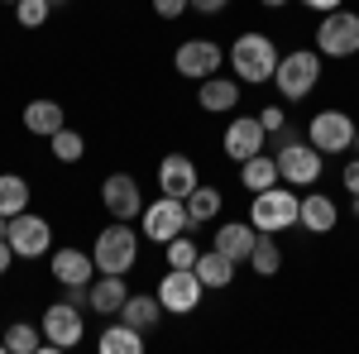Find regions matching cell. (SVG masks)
<instances>
[{
	"instance_id": "obj_28",
	"label": "cell",
	"mask_w": 359,
	"mask_h": 354,
	"mask_svg": "<svg viewBox=\"0 0 359 354\" xmlns=\"http://www.w3.org/2000/svg\"><path fill=\"white\" fill-rule=\"evenodd\" d=\"M0 340H5V350H10V354H39V350H48V345H43V326H34V321H10Z\"/></svg>"
},
{
	"instance_id": "obj_18",
	"label": "cell",
	"mask_w": 359,
	"mask_h": 354,
	"mask_svg": "<svg viewBox=\"0 0 359 354\" xmlns=\"http://www.w3.org/2000/svg\"><path fill=\"white\" fill-rule=\"evenodd\" d=\"M297 225H302L306 235H331L335 225H340V206H335L326 191H311V196H302Z\"/></svg>"
},
{
	"instance_id": "obj_4",
	"label": "cell",
	"mask_w": 359,
	"mask_h": 354,
	"mask_svg": "<svg viewBox=\"0 0 359 354\" xmlns=\"http://www.w3.org/2000/svg\"><path fill=\"white\" fill-rule=\"evenodd\" d=\"M321 82V53L316 48H292V53L278 57L273 86L283 91V101H306Z\"/></svg>"
},
{
	"instance_id": "obj_8",
	"label": "cell",
	"mask_w": 359,
	"mask_h": 354,
	"mask_svg": "<svg viewBox=\"0 0 359 354\" xmlns=\"http://www.w3.org/2000/svg\"><path fill=\"white\" fill-rule=\"evenodd\" d=\"M355 115L350 110H316L311 120H306V139L321 149V154H350L355 149Z\"/></svg>"
},
{
	"instance_id": "obj_26",
	"label": "cell",
	"mask_w": 359,
	"mask_h": 354,
	"mask_svg": "<svg viewBox=\"0 0 359 354\" xmlns=\"http://www.w3.org/2000/svg\"><path fill=\"white\" fill-rule=\"evenodd\" d=\"M221 206H225V196H221V187H211V182H196V187L187 191V220H192V225L216 220Z\"/></svg>"
},
{
	"instance_id": "obj_36",
	"label": "cell",
	"mask_w": 359,
	"mask_h": 354,
	"mask_svg": "<svg viewBox=\"0 0 359 354\" xmlns=\"http://www.w3.org/2000/svg\"><path fill=\"white\" fill-rule=\"evenodd\" d=\"M192 10H196V15H225L230 0H192Z\"/></svg>"
},
{
	"instance_id": "obj_21",
	"label": "cell",
	"mask_w": 359,
	"mask_h": 354,
	"mask_svg": "<svg viewBox=\"0 0 359 354\" xmlns=\"http://www.w3.org/2000/svg\"><path fill=\"white\" fill-rule=\"evenodd\" d=\"M254 245H259V230H254L249 220H225L221 230H216V249H221V254H230L235 264H249Z\"/></svg>"
},
{
	"instance_id": "obj_25",
	"label": "cell",
	"mask_w": 359,
	"mask_h": 354,
	"mask_svg": "<svg viewBox=\"0 0 359 354\" xmlns=\"http://www.w3.org/2000/svg\"><path fill=\"white\" fill-rule=\"evenodd\" d=\"M96 350L101 354H144V330H135L130 321H115V326L101 330Z\"/></svg>"
},
{
	"instance_id": "obj_10",
	"label": "cell",
	"mask_w": 359,
	"mask_h": 354,
	"mask_svg": "<svg viewBox=\"0 0 359 354\" xmlns=\"http://www.w3.org/2000/svg\"><path fill=\"white\" fill-rule=\"evenodd\" d=\"M221 62H225V48L216 43V39H182L177 53H172L177 77H187V82H206V77H216Z\"/></svg>"
},
{
	"instance_id": "obj_37",
	"label": "cell",
	"mask_w": 359,
	"mask_h": 354,
	"mask_svg": "<svg viewBox=\"0 0 359 354\" xmlns=\"http://www.w3.org/2000/svg\"><path fill=\"white\" fill-rule=\"evenodd\" d=\"M302 5L311 10V15H331V10H340L345 0H302Z\"/></svg>"
},
{
	"instance_id": "obj_23",
	"label": "cell",
	"mask_w": 359,
	"mask_h": 354,
	"mask_svg": "<svg viewBox=\"0 0 359 354\" xmlns=\"http://www.w3.org/2000/svg\"><path fill=\"white\" fill-rule=\"evenodd\" d=\"M196 278H201L211 292H221V287H230V282H235V259H230V254H221L216 245L201 249V254H196Z\"/></svg>"
},
{
	"instance_id": "obj_17",
	"label": "cell",
	"mask_w": 359,
	"mask_h": 354,
	"mask_svg": "<svg viewBox=\"0 0 359 354\" xmlns=\"http://www.w3.org/2000/svg\"><path fill=\"white\" fill-rule=\"evenodd\" d=\"M196 182H201V172H196V163L187 154H163V163H158V191L187 201V191H192Z\"/></svg>"
},
{
	"instance_id": "obj_33",
	"label": "cell",
	"mask_w": 359,
	"mask_h": 354,
	"mask_svg": "<svg viewBox=\"0 0 359 354\" xmlns=\"http://www.w3.org/2000/svg\"><path fill=\"white\" fill-rule=\"evenodd\" d=\"M48 15H53V5H48V0H15V20H20L25 29L48 25Z\"/></svg>"
},
{
	"instance_id": "obj_42",
	"label": "cell",
	"mask_w": 359,
	"mask_h": 354,
	"mask_svg": "<svg viewBox=\"0 0 359 354\" xmlns=\"http://www.w3.org/2000/svg\"><path fill=\"white\" fill-rule=\"evenodd\" d=\"M355 149H359V130H355Z\"/></svg>"
},
{
	"instance_id": "obj_35",
	"label": "cell",
	"mask_w": 359,
	"mask_h": 354,
	"mask_svg": "<svg viewBox=\"0 0 359 354\" xmlns=\"http://www.w3.org/2000/svg\"><path fill=\"white\" fill-rule=\"evenodd\" d=\"M340 182H345V191L359 201V158H350V163L340 168Z\"/></svg>"
},
{
	"instance_id": "obj_31",
	"label": "cell",
	"mask_w": 359,
	"mask_h": 354,
	"mask_svg": "<svg viewBox=\"0 0 359 354\" xmlns=\"http://www.w3.org/2000/svg\"><path fill=\"white\" fill-rule=\"evenodd\" d=\"M168 268H196V254H201V245H196L192 235H177V240H168Z\"/></svg>"
},
{
	"instance_id": "obj_19",
	"label": "cell",
	"mask_w": 359,
	"mask_h": 354,
	"mask_svg": "<svg viewBox=\"0 0 359 354\" xmlns=\"http://www.w3.org/2000/svg\"><path fill=\"white\" fill-rule=\"evenodd\" d=\"M240 77H206L201 91H196V106L206 110V115H230V110L240 106Z\"/></svg>"
},
{
	"instance_id": "obj_15",
	"label": "cell",
	"mask_w": 359,
	"mask_h": 354,
	"mask_svg": "<svg viewBox=\"0 0 359 354\" xmlns=\"http://www.w3.org/2000/svg\"><path fill=\"white\" fill-rule=\"evenodd\" d=\"M86 292H91V311L96 316H120V306L130 297V282H125V273H96L86 282Z\"/></svg>"
},
{
	"instance_id": "obj_20",
	"label": "cell",
	"mask_w": 359,
	"mask_h": 354,
	"mask_svg": "<svg viewBox=\"0 0 359 354\" xmlns=\"http://www.w3.org/2000/svg\"><path fill=\"white\" fill-rule=\"evenodd\" d=\"M163 316L168 311H163V301H158V292H130L125 306H120V321H130V326L144 330V335L163 326Z\"/></svg>"
},
{
	"instance_id": "obj_16",
	"label": "cell",
	"mask_w": 359,
	"mask_h": 354,
	"mask_svg": "<svg viewBox=\"0 0 359 354\" xmlns=\"http://www.w3.org/2000/svg\"><path fill=\"white\" fill-rule=\"evenodd\" d=\"M96 278V259L86 254V249H53V282L62 287H86Z\"/></svg>"
},
{
	"instance_id": "obj_30",
	"label": "cell",
	"mask_w": 359,
	"mask_h": 354,
	"mask_svg": "<svg viewBox=\"0 0 359 354\" xmlns=\"http://www.w3.org/2000/svg\"><path fill=\"white\" fill-rule=\"evenodd\" d=\"M48 144H53V158H57V163H82V154H86V139L77 135V130H67V125H62Z\"/></svg>"
},
{
	"instance_id": "obj_9",
	"label": "cell",
	"mask_w": 359,
	"mask_h": 354,
	"mask_svg": "<svg viewBox=\"0 0 359 354\" xmlns=\"http://www.w3.org/2000/svg\"><path fill=\"white\" fill-rule=\"evenodd\" d=\"M43 345L48 354L53 350H77L86 335V321H82V306L77 301H48V311H43Z\"/></svg>"
},
{
	"instance_id": "obj_12",
	"label": "cell",
	"mask_w": 359,
	"mask_h": 354,
	"mask_svg": "<svg viewBox=\"0 0 359 354\" xmlns=\"http://www.w3.org/2000/svg\"><path fill=\"white\" fill-rule=\"evenodd\" d=\"M5 240L15 249V259H43L53 249V225L43 216H34V211H20V216H10Z\"/></svg>"
},
{
	"instance_id": "obj_22",
	"label": "cell",
	"mask_w": 359,
	"mask_h": 354,
	"mask_svg": "<svg viewBox=\"0 0 359 354\" xmlns=\"http://www.w3.org/2000/svg\"><path fill=\"white\" fill-rule=\"evenodd\" d=\"M62 125H67V115H62V106L48 101V96H39V101H29V106H25V130H29V135L53 139Z\"/></svg>"
},
{
	"instance_id": "obj_29",
	"label": "cell",
	"mask_w": 359,
	"mask_h": 354,
	"mask_svg": "<svg viewBox=\"0 0 359 354\" xmlns=\"http://www.w3.org/2000/svg\"><path fill=\"white\" fill-rule=\"evenodd\" d=\"M249 268L259 273V278H273L283 268V245H278V235H259V245L249 254Z\"/></svg>"
},
{
	"instance_id": "obj_5",
	"label": "cell",
	"mask_w": 359,
	"mask_h": 354,
	"mask_svg": "<svg viewBox=\"0 0 359 354\" xmlns=\"http://www.w3.org/2000/svg\"><path fill=\"white\" fill-rule=\"evenodd\" d=\"M321 57H355L359 53V10H331L316 20V43H311Z\"/></svg>"
},
{
	"instance_id": "obj_2",
	"label": "cell",
	"mask_w": 359,
	"mask_h": 354,
	"mask_svg": "<svg viewBox=\"0 0 359 354\" xmlns=\"http://www.w3.org/2000/svg\"><path fill=\"white\" fill-rule=\"evenodd\" d=\"M297 211H302V196H292L287 182H273V187L254 191V206H249V225L259 235H283L297 225Z\"/></svg>"
},
{
	"instance_id": "obj_27",
	"label": "cell",
	"mask_w": 359,
	"mask_h": 354,
	"mask_svg": "<svg viewBox=\"0 0 359 354\" xmlns=\"http://www.w3.org/2000/svg\"><path fill=\"white\" fill-rule=\"evenodd\" d=\"M29 201H34L29 177H20V172H0V216H20V211H29Z\"/></svg>"
},
{
	"instance_id": "obj_32",
	"label": "cell",
	"mask_w": 359,
	"mask_h": 354,
	"mask_svg": "<svg viewBox=\"0 0 359 354\" xmlns=\"http://www.w3.org/2000/svg\"><path fill=\"white\" fill-rule=\"evenodd\" d=\"M259 125L269 130V139H273V144L297 139V135H292V125H287V115H283V106H264V110H259Z\"/></svg>"
},
{
	"instance_id": "obj_7",
	"label": "cell",
	"mask_w": 359,
	"mask_h": 354,
	"mask_svg": "<svg viewBox=\"0 0 359 354\" xmlns=\"http://www.w3.org/2000/svg\"><path fill=\"white\" fill-rule=\"evenodd\" d=\"M278 172H283V182L287 187H316L321 182V149L311 144V139H287V144H278Z\"/></svg>"
},
{
	"instance_id": "obj_11",
	"label": "cell",
	"mask_w": 359,
	"mask_h": 354,
	"mask_svg": "<svg viewBox=\"0 0 359 354\" xmlns=\"http://www.w3.org/2000/svg\"><path fill=\"white\" fill-rule=\"evenodd\" d=\"M206 297V282L196 278V268H168L158 282V301H163L168 316H192Z\"/></svg>"
},
{
	"instance_id": "obj_38",
	"label": "cell",
	"mask_w": 359,
	"mask_h": 354,
	"mask_svg": "<svg viewBox=\"0 0 359 354\" xmlns=\"http://www.w3.org/2000/svg\"><path fill=\"white\" fill-rule=\"evenodd\" d=\"M10 259H15V249H10V240H0V278L10 273Z\"/></svg>"
},
{
	"instance_id": "obj_44",
	"label": "cell",
	"mask_w": 359,
	"mask_h": 354,
	"mask_svg": "<svg viewBox=\"0 0 359 354\" xmlns=\"http://www.w3.org/2000/svg\"><path fill=\"white\" fill-rule=\"evenodd\" d=\"M355 211H359V201H355Z\"/></svg>"
},
{
	"instance_id": "obj_40",
	"label": "cell",
	"mask_w": 359,
	"mask_h": 354,
	"mask_svg": "<svg viewBox=\"0 0 359 354\" xmlns=\"http://www.w3.org/2000/svg\"><path fill=\"white\" fill-rule=\"evenodd\" d=\"M5 230H10V216H0V240H5Z\"/></svg>"
},
{
	"instance_id": "obj_43",
	"label": "cell",
	"mask_w": 359,
	"mask_h": 354,
	"mask_svg": "<svg viewBox=\"0 0 359 354\" xmlns=\"http://www.w3.org/2000/svg\"><path fill=\"white\" fill-rule=\"evenodd\" d=\"M0 5H15V0H0Z\"/></svg>"
},
{
	"instance_id": "obj_3",
	"label": "cell",
	"mask_w": 359,
	"mask_h": 354,
	"mask_svg": "<svg viewBox=\"0 0 359 354\" xmlns=\"http://www.w3.org/2000/svg\"><path fill=\"white\" fill-rule=\"evenodd\" d=\"M91 259H96V273H130L139 264V230L135 220H111L96 245H91Z\"/></svg>"
},
{
	"instance_id": "obj_41",
	"label": "cell",
	"mask_w": 359,
	"mask_h": 354,
	"mask_svg": "<svg viewBox=\"0 0 359 354\" xmlns=\"http://www.w3.org/2000/svg\"><path fill=\"white\" fill-rule=\"evenodd\" d=\"M48 5H53V10H57V5H67V0H48Z\"/></svg>"
},
{
	"instance_id": "obj_34",
	"label": "cell",
	"mask_w": 359,
	"mask_h": 354,
	"mask_svg": "<svg viewBox=\"0 0 359 354\" xmlns=\"http://www.w3.org/2000/svg\"><path fill=\"white\" fill-rule=\"evenodd\" d=\"M149 5H154L158 20H182V15L192 10V0H149Z\"/></svg>"
},
{
	"instance_id": "obj_24",
	"label": "cell",
	"mask_w": 359,
	"mask_h": 354,
	"mask_svg": "<svg viewBox=\"0 0 359 354\" xmlns=\"http://www.w3.org/2000/svg\"><path fill=\"white\" fill-rule=\"evenodd\" d=\"M273 182H283L273 154H254V158L240 163V187H245L249 196H254V191H264V187H273Z\"/></svg>"
},
{
	"instance_id": "obj_13",
	"label": "cell",
	"mask_w": 359,
	"mask_h": 354,
	"mask_svg": "<svg viewBox=\"0 0 359 354\" xmlns=\"http://www.w3.org/2000/svg\"><path fill=\"white\" fill-rule=\"evenodd\" d=\"M101 206H106L111 220H139L149 201H144V191H139V182L130 172H111V177L101 182Z\"/></svg>"
},
{
	"instance_id": "obj_6",
	"label": "cell",
	"mask_w": 359,
	"mask_h": 354,
	"mask_svg": "<svg viewBox=\"0 0 359 354\" xmlns=\"http://www.w3.org/2000/svg\"><path fill=\"white\" fill-rule=\"evenodd\" d=\"M139 230H144V240H149V245H168V240L187 235V230H192V220H187V201L163 191L158 201H149V206H144Z\"/></svg>"
},
{
	"instance_id": "obj_39",
	"label": "cell",
	"mask_w": 359,
	"mask_h": 354,
	"mask_svg": "<svg viewBox=\"0 0 359 354\" xmlns=\"http://www.w3.org/2000/svg\"><path fill=\"white\" fill-rule=\"evenodd\" d=\"M259 5H264V10H287L292 0H259Z\"/></svg>"
},
{
	"instance_id": "obj_1",
	"label": "cell",
	"mask_w": 359,
	"mask_h": 354,
	"mask_svg": "<svg viewBox=\"0 0 359 354\" xmlns=\"http://www.w3.org/2000/svg\"><path fill=\"white\" fill-rule=\"evenodd\" d=\"M225 57H230L240 86H264V82H273L278 57L283 53H278V43L264 34V29H245V34H235V43L225 48Z\"/></svg>"
},
{
	"instance_id": "obj_14",
	"label": "cell",
	"mask_w": 359,
	"mask_h": 354,
	"mask_svg": "<svg viewBox=\"0 0 359 354\" xmlns=\"http://www.w3.org/2000/svg\"><path fill=\"white\" fill-rule=\"evenodd\" d=\"M264 144H269V130L259 125V115H240V120H230L221 135V149L230 163H245L254 154H264Z\"/></svg>"
}]
</instances>
